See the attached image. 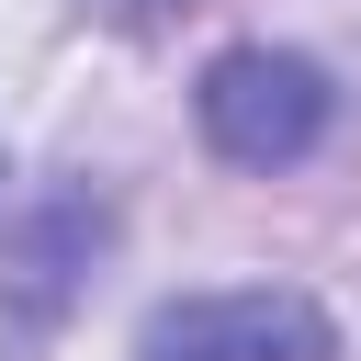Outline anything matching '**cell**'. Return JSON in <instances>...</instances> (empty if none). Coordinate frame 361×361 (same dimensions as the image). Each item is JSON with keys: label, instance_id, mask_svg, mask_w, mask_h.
I'll list each match as a JSON object with an SVG mask.
<instances>
[{"label": "cell", "instance_id": "cell-1", "mask_svg": "<svg viewBox=\"0 0 361 361\" xmlns=\"http://www.w3.org/2000/svg\"><path fill=\"white\" fill-rule=\"evenodd\" d=\"M192 113H203V147H214V158H237V169H293V158H316L338 90H327V68H305V56H282V45H226V56L203 68Z\"/></svg>", "mask_w": 361, "mask_h": 361}, {"label": "cell", "instance_id": "cell-2", "mask_svg": "<svg viewBox=\"0 0 361 361\" xmlns=\"http://www.w3.org/2000/svg\"><path fill=\"white\" fill-rule=\"evenodd\" d=\"M327 350H338V327L305 293H271V282H248V293H180L135 338V361H327Z\"/></svg>", "mask_w": 361, "mask_h": 361}, {"label": "cell", "instance_id": "cell-3", "mask_svg": "<svg viewBox=\"0 0 361 361\" xmlns=\"http://www.w3.org/2000/svg\"><path fill=\"white\" fill-rule=\"evenodd\" d=\"M113 11H135V23H147V11H169V0H113Z\"/></svg>", "mask_w": 361, "mask_h": 361}]
</instances>
